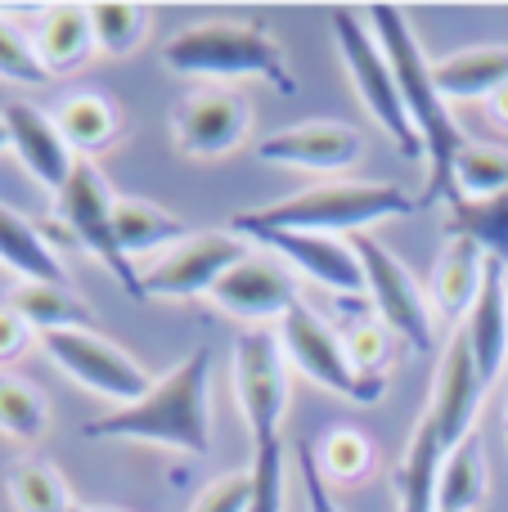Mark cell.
<instances>
[{"label":"cell","instance_id":"obj_6","mask_svg":"<svg viewBox=\"0 0 508 512\" xmlns=\"http://www.w3.org/2000/svg\"><path fill=\"white\" fill-rule=\"evenodd\" d=\"M54 203H59V221L68 225L72 239L95 256V261L104 265L117 283H122L126 297L144 301V274L135 270V261L122 252V243H117V225H113V203L117 198H113V189L104 185V176L95 171V162L77 158L68 185L54 194Z\"/></svg>","mask_w":508,"mask_h":512},{"label":"cell","instance_id":"obj_9","mask_svg":"<svg viewBox=\"0 0 508 512\" xmlns=\"http://www.w3.org/2000/svg\"><path fill=\"white\" fill-rule=\"evenodd\" d=\"M351 248L360 256V270H365V292L374 319H383L396 333V342H410L414 351H432V306L423 297L419 279L410 274V265L396 261L369 234H351Z\"/></svg>","mask_w":508,"mask_h":512},{"label":"cell","instance_id":"obj_32","mask_svg":"<svg viewBox=\"0 0 508 512\" xmlns=\"http://www.w3.org/2000/svg\"><path fill=\"white\" fill-rule=\"evenodd\" d=\"M45 427H50V405L45 396L23 378H9L0 373V432L9 441H41Z\"/></svg>","mask_w":508,"mask_h":512},{"label":"cell","instance_id":"obj_12","mask_svg":"<svg viewBox=\"0 0 508 512\" xmlns=\"http://www.w3.org/2000/svg\"><path fill=\"white\" fill-rule=\"evenodd\" d=\"M230 230L239 239H252L261 248H270L275 256H284L302 279L320 283L324 292H338V297H356L365 292V270H360V256L351 243L333 239V234H306V230H266V225H248L243 216H234Z\"/></svg>","mask_w":508,"mask_h":512},{"label":"cell","instance_id":"obj_30","mask_svg":"<svg viewBox=\"0 0 508 512\" xmlns=\"http://www.w3.org/2000/svg\"><path fill=\"white\" fill-rule=\"evenodd\" d=\"M90 9V32H95V50L108 54V59H126L144 45L149 36L153 14L144 5H131V0H99Z\"/></svg>","mask_w":508,"mask_h":512},{"label":"cell","instance_id":"obj_25","mask_svg":"<svg viewBox=\"0 0 508 512\" xmlns=\"http://www.w3.org/2000/svg\"><path fill=\"white\" fill-rule=\"evenodd\" d=\"M9 306L27 319V328L41 337L50 333H72V328H95V315L81 297H72L68 288H54V283H18Z\"/></svg>","mask_w":508,"mask_h":512},{"label":"cell","instance_id":"obj_11","mask_svg":"<svg viewBox=\"0 0 508 512\" xmlns=\"http://www.w3.org/2000/svg\"><path fill=\"white\" fill-rule=\"evenodd\" d=\"M41 346H45V355H50L63 373H68V378H77L81 387L95 391V396L117 400V409L135 405V400L149 396V387H153L149 373H144L117 342L99 337L95 328L50 333V337H41Z\"/></svg>","mask_w":508,"mask_h":512},{"label":"cell","instance_id":"obj_7","mask_svg":"<svg viewBox=\"0 0 508 512\" xmlns=\"http://www.w3.org/2000/svg\"><path fill=\"white\" fill-rule=\"evenodd\" d=\"M275 337H279V346H284V355L315 382V387L333 391V396L351 400V405H378V400H383L387 382L356 373V364L347 360L342 337L333 333V328L324 324L315 310H306L302 301H297V306L279 319V333Z\"/></svg>","mask_w":508,"mask_h":512},{"label":"cell","instance_id":"obj_33","mask_svg":"<svg viewBox=\"0 0 508 512\" xmlns=\"http://www.w3.org/2000/svg\"><path fill=\"white\" fill-rule=\"evenodd\" d=\"M315 454H320L324 481H333V486H356V481H365L369 468H374V445L360 432H351V427L329 432Z\"/></svg>","mask_w":508,"mask_h":512},{"label":"cell","instance_id":"obj_20","mask_svg":"<svg viewBox=\"0 0 508 512\" xmlns=\"http://www.w3.org/2000/svg\"><path fill=\"white\" fill-rule=\"evenodd\" d=\"M441 99H491L508 86V45H473V50H455L446 59L432 63Z\"/></svg>","mask_w":508,"mask_h":512},{"label":"cell","instance_id":"obj_38","mask_svg":"<svg viewBox=\"0 0 508 512\" xmlns=\"http://www.w3.org/2000/svg\"><path fill=\"white\" fill-rule=\"evenodd\" d=\"M297 477H302V495H306V512H342L338 499H333L329 481L320 472V454L315 445H297Z\"/></svg>","mask_w":508,"mask_h":512},{"label":"cell","instance_id":"obj_35","mask_svg":"<svg viewBox=\"0 0 508 512\" xmlns=\"http://www.w3.org/2000/svg\"><path fill=\"white\" fill-rule=\"evenodd\" d=\"M0 81H14V86H45L50 81V68L36 54V41L5 14H0Z\"/></svg>","mask_w":508,"mask_h":512},{"label":"cell","instance_id":"obj_16","mask_svg":"<svg viewBox=\"0 0 508 512\" xmlns=\"http://www.w3.org/2000/svg\"><path fill=\"white\" fill-rule=\"evenodd\" d=\"M261 162L275 167H302V171H347L360 162V131L347 122H302L266 135L257 144Z\"/></svg>","mask_w":508,"mask_h":512},{"label":"cell","instance_id":"obj_24","mask_svg":"<svg viewBox=\"0 0 508 512\" xmlns=\"http://www.w3.org/2000/svg\"><path fill=\"white\" fill-rule=\"evenodd\" d=\"M486 261L491 256L477 248V243L450 239V248L437 256V270H432V306H437V315H446V319L468 315V306L482 292Z\"/></svg>","mask_w":508,"mask_h":512},{"label":"cell","instance_id":"obj_13","mask_svg":"<svg viewBox=\"0 0 508 512\" xmlns=\"http://www.w3.org/2000/svg\"><path fill=\"white\" fill-rule=\"evenodd\" d=\"M252 104L234 86H207L171 108V135L185 158H225L248 140Z\"/></svg>","mask_w":508,"mask_h":512},{"label":"cell","instance_id":"obj_19","mask_svg":"<svg viewBox=\"0 0 508 512\" xmlns=\"http://www.w3.org/2000/svg\"><path fill=\"white\" fill-rule=\"evenodd\" d=\"M446 454H450V445L441 441V432L423 418V423L414 427V436H410V445H405L396 472H392L401 512H437V486H441Z\"/></svg>","mask_w":508,"mask_h":512},{"label":"cell","instance_id":"obj_3","mask_svg":"<svg viewBox=\"0 0 508 512\" xmlns=\"http://www.w3.org/2000/svg\"><path fill=\"white\" fill-rule=\"evenodd\" d=\"M162 63L176 77H207V81L261 77L279 95H297V77L288 68L279 41L261 23H248V18H203V23L180 27L162 45Z\"/></svg>","mask_w":508,"mask_h":512},{"label":"cell","instance_id":"obj_41","mask_svg":"<svg viewBox=\"0 0 508 512\" xmlns=\"http://www.w3.org/2000/svg\"><path fill=\"white\" fill-rule=\"evenodd\" d=\"M0 149H9V131H5V117H0Z\"/></svg>","mask_w":508,"mask_h":512},{"label":"cell","instance_id":"obj_21","mask_svg":"<svg viewBox=\"0 0 508 512\" xmlns=\"http://www.w3.org/2000/svg\"><path fill=\"white\" fill-rule=\"evenodd\" d=\"M36 54L54 72H72L90 59L95 50V32H90V9L86 5H45L36 18Z\"/></svg>","mask_w":508,"mask_h":512},{"label":"cell","instance_id":"obj_29","mask_svg":"<svg viewBox=\"0 0 508 512\" xmlns=\"http://www.w3.org/2000/svg\"><path fill=\"white\" fill-rule=\"evenodd\" d=\"M508 189V149L495 144H464L450 162V185L446 198H468V203H486V198Z\"/></svg>","mask_w":508,"mask_h":512},{"label":"cell","instance_id":"obj_40","mask_svg":"<svg viewBox=\"0 0 508 512\" xmlns=\"http://www.w3.org/2000/svg\"><path fill=\"white\" fill-rule=\"evenodd\" d=\"M486 113H491V122L500 126V131H508V86L500 90V95L486 99Z\"/></svg>","mask_w":508,"mask_h":512},{"label":"cell","instance_id":"obj_17","mask_svg":"<svg viewBox=\"0 0 508 512\" xmlns=\"http://www.w3.org/2000/svg\"><path fill=\"white\" fill-rule=\"evenodd\" d=\"M5 131H9V149L18 153V162L27 167V176L36 185H45L50 194H59L68 185L72 167H77V153L68 149V140L59 135L54 117H45L32 104H9L5 113Z\"/></svg>","mask_w":508,"mask_h":512},{"label":"cell","instance_id":"obj_14","mask_svg":"<svg viewBox=\"0 0 508 512\" xmlns=\"http://www.w3.org/2000/svg\"><path fill=\"white\" fill-rule=\"evenodd\" d=\"M216 306L225 310L230 319H243V324H261V319H284L288 310L297 306V283L293 270L270 256H243L239 265L216 279V288L207 292Z\"/></svg>","mask_w":508,"mask_h":512},{"label":"cell","instance_id":"obj_28","mask_svg":"<svg viewBox=\"0 0 508 512\" xmlns=\"http://www.w3.org/2000/svg\"><path fill=\"white\" fill-rule=\"evenodd\" d=\"M482 499H486V454L473 432L468 441H459L446 454L441 486H437V512H477Z\"/></svg>","mask_w":508,"mask_h":512},{"label":"cell","instance_id":"obj_37","mask_svg":"<svg viewBox=\"0 0 508 512\" xmlns=\"http://www.w3.org/2000/svg\"><path fill=\"white\" fill-rule=\"evenodd\" d=\"M252 499V472H230V477H216L212 486H203L194 512H248Z\"/></svg>","mask_w":508,"mask_h":512},{"label":"cell","instance_id":"obj_26","mask_svg":"<svg viewBox=\"0 0 508 512\" xmlns=\"http://www.w3.org/2000/svg\"><path fill=\"white\" fill-rule=\"evenodd\" d=\"M113 225H117V243H122V252L131 256V261L135 256H149V252L167 248V243L176 248V243L189 234L167 207L144 203V198H117Z\"/></svg>","mask_w":508,"mask_h":512},{"label":"cell","instance_id":"obj_4","mask_svg":"<svg viewBox=\"0 0 508 512\" xmlns=\"http://www.w3.org/2000/svg\"><path fill=\"white\" fill-rule=\"evenodd\" d=\"M414 194L387 180H333V185L302 189L293 198H279L275 207L243 212L248 225L266 230H306V234H365L369 225L392 221V216H414Z\"/></svg>","mask_w":508,"mask_h":512},{"label":"cell","instance_id":"obj_27","mask_svg":"<svg viewBox=\"0 0 508 512\" xmlns=\"http://www.w3.org/2000/svg\"><path fill=\"white\" fill-rule=\"evenodd\" d=\"M450 239H468L477 243L491 261H500L508 270V189L486 203H468V198L450 194V221H446Z\"/></svg>","mask_w":508,"mask_h":512},{"label":"cell","instance_id":"obj_10","mask_svg":"<svg viewBox=\"0 0 508 512\" xmlns=\"http://www.w3.org/2000/svg\"><path fill=\"white\" fill-rule=\"evenodd\" d=\"M252 248L234 230H198L185 234L176 248H167L144 270V297L158 301H189L207 297L230 265H239Z\"/></svg>","mask_w":508,"mask_h":512},{"label":"cell","instance_id":"obj_18","mask_svg":"<svg viewBox=\"0 0 508 512\" xmlns=\"http://www.w3.org/2000/svg\"><path fill=\"white\" fill-rule=\"evenodd\" d=\"M459 333H464L468 351H473L482 382L491 387L508 364V270L500 261H486L482 292L468 306V319Z\"/></svg>","mask_w":508,"mask_h":512},{"label":"cell","instance_id":"obj_15","mask_svg":"<svg viewBox=\"0 0 508 512\" xmlns=\"http://www.w3.org/2000/svg\"><path fill=\"white\" fill-rule=\"evenodd\" d=\"M482 396H486V382H482V373H477V360H473V351H468L464 333H455L450 346L441 351L437 382H432V400H428V414L423 418H428L441 432V441L455 450L459 441L473 436Z\"/></svg>","mask_w":508,"mask_h":512},{"label":"cell","instance_id":"obj_31","mask_svg":"<svg viewBox=\"0 0 508 512\" xmlns=\"http://www.w3.org/2000/svg\"><path fill=\"white\" fill-rule=\"evenodd\" d=\"M9 499L18 512H72V490L50 463L41 459H23L9 472Z\"/></svg>","mask_w":508,"mask_h":512},{"label":"cell","instance_id":"obj_42","mask_svg":"<svg viewBox=\"0 0 508 512\" xmlns=\"http://www.w3.org/2000/svg\"><path fill=\"white\" fill-rule=\"evenodd\" d=\"M72 512H117V508H72Z\"/></svg>","mask_w":508,"mask_h":512},{"label":"cell","instance_id":"obj_39","mask_svg":"<svg viewBox=\"0 0 508 512\" xmlns=\"http://www.w3.org/2000/svg\"><path fill=\"white\" fill-rule=\"evenodd\" d=\"M27 346H32V328H27V319L5 301V306H0V364L23 360Z\"/></svg>","mask_w":508,"mask_h":512},{"label":"cell","instance_id":"obj_1","mask_svg":"<svg viewBox=\"0 0 508 512\" xmlns=\"http://www.w3.org/2000/svg\"><path fill=\"white\" fill-rule=\"evenodd\" d=\"M86 441H131L167 445V450L203 459L212 450V351L198 346L189 360L153 378L149 396L81 427Z\"/></svg>","mask_w":508,"mask_h":512},{"label":"cell","instance_id":"obj_2","mask_svg":"<svg viewBox=\"0 0 508 512\" xmlns=\"http://www.w3.org/2000/svg\"><path fill=\"white\" fill-rule=\"evenodd\" d=\"M365 23L374 32L378 50L387 54L396 72V86H401V99H405V113H410L414 131L423 140V158L432 162V194H446L450 185V162L455 153L464 149V135H459L455 117H450V104L441 99L437 90V77H432V63L423 54L419 36L410 27V14L401 5H365Z\"/></svg>","mask_w":508,"mask_h":512},{"label":"cell","instance_id":"obj_8","mask_svg":"<svg viewBox=\"0 0 508 512\" xmlns=\"http://www.w3.org/2000/svg\"><path fill=\"white\" fill-rule=\"evenodd\" d=\"M234 396H239L243 423L252 445L284 441L288 414V355L275 333H243L234 342Z\"/></svg>","mask_w":508,"mask_h":512},{"label":"cell","instance_id":"obj_36","mask_svg":"<svg viewBox=\"0 0 508 512\" xmlns=\"http://www.w3.org/2000/svg\"><path fill=\"white\" fill-rule=\"evenodd\" d=\"M392 342H396V333L383 319H360V324H351L347 337H342L347 360L356 364V373H365V378H383L387 360H392Z\"/></svg>","mask_w":508,"mask_h":512},{"label":"cell","instance_id":"obj_22","mask_svg":"<svg viewBox=\"0 0 508 512\" xmlns=\"http://www.w3.org/2000/svg\"><path fill=\"white\" fill-rule=\"evenodd\" d=\"M0 265L14 270L23 283H54V288H63V261L54 256L50 239L5 203H0Z\"/></svg>","mask_w":508,"mask_h":512},{"label":"cell","instance_id":"obj_34","mask_svg":"<svg viewBox=\"0 0 508 512\" xmlns=\"http://www.w3.org/2000/svg\"><path fill=\"white\" fill-rule=\"evenodd\" d=\"M252 499L248 512H284L288 504V450L284 441L252 445Z\"/></svg>","mask_w":508,"mask_h":512},{"label":"cell","instance_id":"obj_5","mask_svg":"<svg viewBox=\"0 0 508 512\" xmlns=\"http://www.w3.org/2000/svg\"><path fill=\"white\" fill-rule=\"evenodd\" d=\"M333 41H338V54H342V63H347V77H351V86H356L365 113L374 117V126L392 140V149L401 153V158L419 162L423 140H419V131H414L410 113H405L396 72H392V63H387V54L378 50L365 14H356V9H347V5L333 9Z\"/></svg>","mask_w":508,"mask_h":512},{"label":"cell","instance_id":"obj_23","mask_svg":"<svg viewBox=\"0 0 508 512\" xmlns=\"http://www.w3.org/2000/svg\"><path fill=\"white\" fill-rule=\"evenodd\" d=\"M54 126H59V135L68 140L72 153L90 158V153L117 144V135H122V113H117V104L108 95H99V90H77V95H68L59 104Z\"/></svg>","mask_w":508,"mask_h":512}]
</instances>
